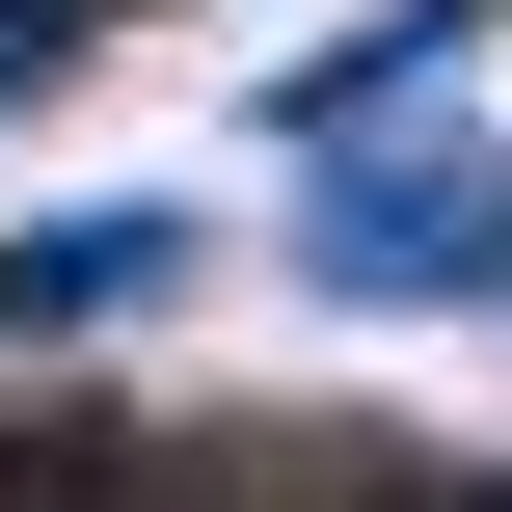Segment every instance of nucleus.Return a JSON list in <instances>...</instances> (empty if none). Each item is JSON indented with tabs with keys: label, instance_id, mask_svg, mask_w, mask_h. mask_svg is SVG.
I'll return each mask as SVG.
<instances>
[{
	"label": "nucleus",
	"instance_id": "nucleus-2",
	"mask_svg": "<svg viewBox=\"0 0 512 512\" xmlns=\"http://www.w3.org/2000/svg\"><path fill=\"white\" fill-rule=\"evenodd\" d=\"M81 27H108V0H0V108H27V81H54Z\"/></svg>",
	"mask_w": 512,
	"mask_h": 512
},
{
	"label": "nucleus",
	"instance_id": "nucleus-1",
	"mask_svg": "<svg viewBox=\"0 0 512 512\" xmlns=\"http://www.w3.org/2000/svg\"><path fill=\"white\" fill-rule=\"evenodd\" d=\"M108 297H162V216H27L0 243V324H108Z\"/></svg>",
	"mask_w": 512,
	"mask_h": 512
}]
</instances>
